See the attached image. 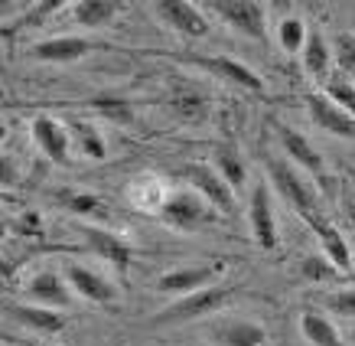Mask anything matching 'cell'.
Here are the masks:
<instances>
[{
	"mask_svg": "<svg viewBox=\"0 0 355 346\" xmlns=\"http://www.w3.org/2000/svg\"><path fill=\"white\" fill-rule=\"evenodd\" d=\"M268 173H270V183L277 186V193L287 199V203L300 213L306 222L316 216H323L320 213V199H316V190H313L306 180H303V173L293 167L291 160H284V157H270L268 160Z\"/></svg>",
	"mask_w": 355,
	"mask_h": 346,
	"instance_id": "6da1fadb",
	"label": "cell"
},
{
	"mask_svg": "<svg viewBox=\"0 0 355 346\" xmlns=\"http://www.w3.org/2000/svg\"><path fill=\"white\" fill-rule=\"evenodd\" d=\"M183 176L216 213H222V216H232V213H235V190L222 180V173H218L216 167H209V163H202V160H193L183 167Z\"/></svg>",
	"mask_w": 355,
	"mask_h": 346,
	"instance_id": "7a4b0ae2",
	"label": "cell"
},
{
	"mask_svg": "<svg viewBox=\"0 0 355 346\" xmlns=\"http://www.w3.org/2000/svg\"><path fill=\"white\" fill-rule=\"evenodd\" d=\"M225 301H228V291L222 288V284H212V288H202V291L186 294V297H180V301H173L153 324L170 327V324H186V320H199V317L216 314Z\"/></svg>",
	"mask_w": 355,
	"mask_h": 346,
	"instance_id": "3957f363",
	"label": "cell"
},
{
	"mask_svg": "<svg viewBox=\"0 0 355 346\" xmlns=\"http://www.w3.org/2000/svg\"><path fill=\"white\" fill-rule=\"evenodd\" d=\"M306 111H310L313 124L333 138H345V141H355V118L345 108H339L333 98H326L323 92H310L306 95Z\"/></svg>",
	"mask_w": 355,
	"mask_h": 346,
	"instance_id": "277c9868",
	"label": "cell"
},
{
	"mask_svg": "<svg viewBox=\"0 0 355 346\" xmlns=\"http://www.w3.org/2000/svg\"><path fill=\"white\" fill-rule=\"evenodd\" d=\"M23 294H26V301L30 304H40V307H53V311H69V304H72V288H69V281L65 278H59L55 271H36L30 281H26V288H23Z\"/></svg>",
	"mask_w": 355,
	"mask_h": 346,
	"instance_id": "5b68a950",
	"label": "cell"
},
{
	"mask_svg": "<svg viewBox=\"0 0 355 346\" xmlns=\"http://www.w3.org/2000/svg\"><path fill=\"white\" fill-rule=\"evenodd\" d=\"M218 271H222V265H189V268L166 271L160 281H157V291L186 297V294H196V291H202V288H212Z\"/></svg>",
	"mask_w": 355,
	"mask_h": 346,
	"instance_id": "8992f818",
	"label": "cell"
},
{
	"mask_svg": "<svg viewBox=\"0 0 355 346\" xmlns=\"http://www.w3.org/2000/svg\"><path fill=\"white\" fill-rule=\"evenodd\" d=\"M209 209L212 206L205 203L199 193H176V196H170L166 203H163V209H160V216H163V222L166 226H173V229H189L193 232L196 226H202L205 219H209Z\"/></svg>",
	"mask_w": 355,
	"mask_h": 346,
	"instance_id": "52a82bcc",
	"label": "cell"
},
{
	"mask_svg": "<svg viewBox=\"0 0 355 346\" xmlns=\"http://www.w3.org/2000/svg\"><path fill=\"white\" fill-rule=\"evenodd\" d=\"M216 13L232 26V30L245 33L261 40L264 36V23H268V7L258 0H235V3H216Z\"/></svg>",
	"mask_w": 355,
	"mask_h": 346,
	"instance_id": "ba28073f",
	"label": "cell"
},
{
	"mask_svg": "<svg viewBox=\"0 0 355 346\" xmlns=\"http://www.w3.org/2000/svg\"><path fill=\"white\" fill-rule=\"evenodd\" d=\"M157 17H160L166 26H173L176 33L183 36H205L209 33V20L199 3H186V0H166V3H157Z\"/></svg>",
	"mask_w": 355,
	"mask_h": 346,
	"instance_id": "9c48e42d",
	"label": "cell"
},
{
	"mask_svg": "<svg viewBox=\"0 0 355 346\" xmlns=\"http://www.w3.org/2000/svg\"><path fill=\"white\" fill-rule=\"evenodd\" d=\"M65 281H69V288L88 304H114L118 301V288H114L105 274H98V271L85 268V265H69Z\"/></svg>",
	"mask_w": 355,
	"mask_h": 346,
	"instance_id": "30bf717a",
	"label": "cell"
},
{
	"mask_svg": "<svg viewBox=\"0 0 355 346\" xmlns=\"http://www.w3.org/2000/svg\"><path fill=\"white\" fill-rule=\"evenodd\" d=\"M248 222H251V236L261 249H274L277 245V219H274V206L268 196V183H258L251 193L248 206Z\"/></svg>",
	"mask_w": 355,
	"mask_h": 346,
	"instance_id": "8fae6325",
	"label": "cell"
},
{
	"mask_svg": "<svg viewBox=\"0 0 355 346\" xmlns=\"http://www.w3.org/2000/svg\"><path fill=\"white\" fill-rule=\"evenodd\" d=\"M310 229H313V236L320 238V245H323V255H326V258L333 261V265L343 271V274H349V271L355 268V255H352V249H349V242H345L343 232H339V229H336L326 216L310 219Z\"/></svg>",
	"mask_w": 355,
	"mask_h": 346,
	"instance_id": "7c38bea8",
	"label": "cell"
},
{
	"mask_svg": "<svg viewBox=\"0 0 355 346\" xmlns=\"http://www.w3.org/2000/svg\"><path fill=\"white\" fill-rule=\"evenodd\" d=\"M82 242L88 245V252H92V255L111 261L114 268H128V265H130V245L121 236L108 232V229L85 226V229H82Z\"/></svg>",
	"mask_w": 355,
	"mask_h": 346,
	"instance_id": "4fadbf2b",
	"label": "cell"
},
{
	"mask_svg": "<svg viewBox=\"0 0 355 346\" xmlns=\"http://www.w3.org/2000/svg\"><path fill=\"white\" fill-rule=\"evenodd\" d=\"M33 141L40 144V151L49 157L53 163H69V131L65 124H59L49 115H40L33 118Z\"/></svg>",
	"mask_w": 355,
	"mask_h": 346,
	"instance_id": "5bb4252c",
	"label": "cell"
},
{
	"mask_svg": "<svg viewBox=\"0 0 355 346\" xmlns=\"http://www.w3.org/2000/svg\"><path fill=\"white\" fill-rule=\"evenodd\" d=\"M7 311H10V317L23 327V330H33V333H40V336H53L65 327V317L59 314V311H53V307H40V304H10Z\"/></svg>",
	"mask_w": 355,
	"mask_h": 346,
	"instance_id": "9a60e30c",
	"label": "cell"
},
{
	"mask_svg": "<svg viewBox=\"0 0 355 346\" xmlns=\"http://www.w3.org/2000/svg\"><path fill=\"white\" fill-rule=\"evenodd\" d=\"M92 43L82 40V36H53V40H43V43L33 46V59H40V63H76L82 56H88Z\"/></svg>",
	"mask_w": 355,
	"mask_h": 346,
	"instance_id": "2e32d148",
	"label": "cell"
},
{
	"mask_svg": "<svg viewBox=\"0 0 355 346\" xmlns=\"http://www.w3.org/2000/svg\"><path fill=\"white\" fill-rule=\"evenodd\" d=\"M280 144H284V151L291 154V160L297 167H303L306 173H323V157H320V151L303 138L300 131H291L280 124Z\"/></svg>",
	"mask_w": 355,
	"mask_h": 346,
	"instance_id": "e0dca14e",
	"label": "cell"
},
{
	"mask_svg": "<svg viewBox=\"0 0 355 346\" xmlns=\"http://www.w3.org/2000/svg\"><path fill=\"white\" fill-rule=\"evenodd\" d=\"M205 69H212L216 76L228 79L232 85H241L248 88V92H261L264 88V82H261V76L254 72V69H248L245 63H238V59H228V56H216V59H202Z\"/></svg>",
	"mask_w": 355,
	"mask_h": 346,
	"instance_id": "ac0fdd59",
	"label": "cell"
},
{
	"mask_svg": "<svg viewBox=\"0 0 355 346\" xmlns=\"http://www.w3.org/2000/svg\"><path fill=\"white\" fill-rule=\"evenodd\" d=\"M264 340H268V333L254 320H228V324L216 327L218 346H264Z\"/></svg>",
	"mask_w": 355,
	"mask_h": 346,
	"instance_id": "d6986e66",
	"label": "cell"
},
{
	"mask_svg": "<svg viewBox=\"0 0 355 346\" xmlns=\"http://www.w3.org/2000/svg\"><path fill=\"white\" fill-rule=\"evenodd\" d=\"M303 69L313 79H329V59H333V46L326 43L323 33H310V40L303 46Z\"/></svg>",
	"mask_w": 355,
	"mask_h": 346,
	"instance_id": "ffe728a7",
	"label": "cell"
},
{
	"mask_svg": "<svg viewBox=\"0 0 355 346\" xmlns=\"http://www.w3.org/2000/svg\"><path fill=\"white\" fill-rule=\"evenodd\" d=\"M300 330H303V336H306L313 346H343V336H339L336 324L329 320V317H323V314L306 311V314L300 317Z\"/></svg>",
	"mask_w": 355,
	"mask_h": 346,
	"instance_id": "44dd1931",
	"label": "cell"
},
{
	"mask_svg": "<svg viewBox=\"0 0 355 346\" xmlns=\"http://www.w3.org/2000/svg\"><path fill=\"white\" fill-rule=\"evenodd\" d=\"M212 167L222 173V180H225L232 190L245 186L248 170H245V160H241L238 147H232V144H218V147H216V163H212Z\"/></svg>",
	"mask_w": 355,
	"mask_h": 346,
	"instance_id": "7402d4cb",
	"label": "cell"
},
{
	"mask_svg": "<svg viewBox=\"0 0 355 346\" xmlns=\"http://www.w3.org/2000/svg\"><path fill=\"white\" fill-rule=\"evenodd\" d=\"M118 3H111V0H78L76 7H72V13H76V20L82 23V26H92V30H98V26H108L114 17H118Z\"/></svg>",
	"mask_w": 355,
	"mask_h": 346,
	"instance_id": "603a6c76",
	"label": "cell"
},
{
	"mask_svg": "<svg viewBox=\"0 0 355 346\" xmlns=\"http://www.w3.org/2000/svg\"><path fill=\"white\" fill-rule=\"evenodd\" d=\"M310 40V33H306V23L300 17H287V20H280L277 26V43L284 53H303V46Z\"/></svg>",
	"mask_w": 355,
	"mask_h": 346,
	"instance_id": "cb8c5ba5",
	"label": "cell"
},
{
	"mask_svg": "<svg viewBox=\"0 0 355 346\" xmlns=\"http://www.w3.org/2000/svg\"><path fill=\"white\" fill-rule=\"evenodd\" d=\"M323 95L333 98L339 108H345L355 118V82H352V79H345L343 72H339V76H329V79H326Z\"/></svg>",
	"mask_w": 355,
	"mask_h": 346,
	"instance_id": "d4e9b609",
	"label": "cell"
},
{
	"mask_svg": "<svg viewBox=\"0 0 355 346\" xmlns=\"http://www.w3.org/2000/svg\"><path fill=\"white\" fill-rule=\"evenodd\" d=\"M333 59L339 72L355 82V33H339L333 40Z\"/></svg>",
	"mask_w": 355,
	"mask_h": 346,
	"instance_id": "484cf974",
	"label": "cell"
},
{
	"mask_svg": "<svg viewBox=\"0 0 355 346\" xmlns=\"http://www.w3.org/2000/svg\"><path fill=\"white\" fill-rule=\"evenodd\" d=\"M300 271H303V278H306V281H333V278H339V274H343V271L336 268L333 261L326 258V255H303V265H300Z\"/></svg>",
	"mask_w": 355,
	"mask_h": 346,
	"instance_id": "4316f807",
	"label": "cell"
},
{
	"mask_svg": "<svg viewBox=\"0 0 355 346\" xmlns=\"http://www.w3.org/2000/svg\"><path fill=\"white\" fill-rule=\"evenodd\" d=\"M101 115L108 121H114V124H130L134 121V111H130V101H124V98H114V95H98L95 101H92Z\"/></svg>",
	"mask_w": 355,
	"mask_h": 346,
	"instance_id": "83f0119b",
	"label": "cell"
},
{
	"mask_svg": "<svg viewBox=\"0 0 355 346\" xmlns=\"http://www.w3.org/2000/svg\"><path fill=\"white\" fill-rule=\"evenodd\" d=\"M76 138L92 160H101V157H105V141H101V134H98L95 124H76Z\"/></svg>",
	"mask_w": 355,
	"mask_h": 346,
	"instance_id": "f1b7e54d",
	"label": "cell"
},
{
	"mask_svg": "<svg viewBox=\"0 0 355 346\" xmlns=\"http://www.w3.org/2000/svg\"><path fill=\"white\" fill-rule=\"evenodd\" d=\"M326 307H329L336 317L355 320V291H336V294H329V297H326Z\"/></svg>",
	"mask_w": 355,
	"mask_h": 346,
	"instance_id": "f546056e",
	"label": "cell"
},
{
	"mask_svg": "<svg viewBox=\"0 0 355 346\" xmlns=\"http://www.w3.org/2000/svg\"><path fill=\"white\" fill-rule=\"evenodd\" d=\"M13 232H17V236H40V232H43L40 213H23V216H17L13 219Z\"/></svg>",
	"mask_w": 355,
	"mask_h": 346,
	"instance_id": "4dcf8cb0",
	"label": "cell"
},
{
	"mask_svg": "<svg viewBox=\"0 0 355 346\" xmlns=\"http://www.w3.org/2000/svg\"><path fill=\"white\" fill-rule=\"evenodd\" d=\"M69 209L78 216H95L98 213V199L95 196H69Z\"/></svg>",
	"mask_w": 355,
	"mask_h": 346,
	"instance_id": "1f68e13d",
	"label": "cell"
},
{
	"mask_svg": "<svg viewBox=\"0 0 355 346\" xmlns=\"http://www.w3.org/2000/svg\"><path fill=\"white\" fill-rule=\"evenodd\" d=\"M349 340H352V346H355V330H352V333H349Z\"/></svg>",
	"mask_w": 355,
	"mask_h": 346,
	"instance_id": "d6a6232c",
	"label": "cell"
}]
</instances>
